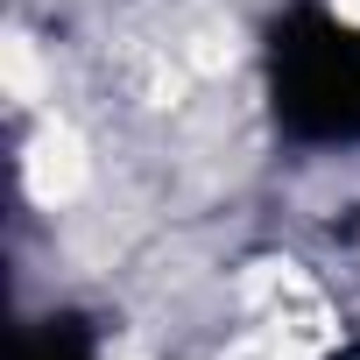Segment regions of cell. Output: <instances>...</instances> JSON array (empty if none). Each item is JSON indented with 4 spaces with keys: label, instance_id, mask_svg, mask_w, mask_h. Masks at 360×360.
<instances>
[{
    "label": "cell",
    "instance_id": "1",
    "mask_svg": "<svg viewBox=\"0 0 360 360\" xmlns=\"http://www.w3.org/2000/svg\"><path fill=\"white\" fill-rule=\"evenodd\" d=\"M269 99L297 141H360V29L290 8L269 36Z\"/></svg>",
    "mask_w": 360,
    "mask_h": 360
},
{
    "label": "cell",
    "instance_id": "2",
    "mask_svg": "<svg viewBox=\"0 0 360 360\" xmlns=\"http://www.w3.org/2000/svg\"><path fill=\"white\" fill-rule=\"evenodd\" d=\"M36 360H92V353H85V332H78V325H57V332L43 339Z\"/></svg>",
    "mask_w": 360,
    "mask_h": 360
}]
</instances>
